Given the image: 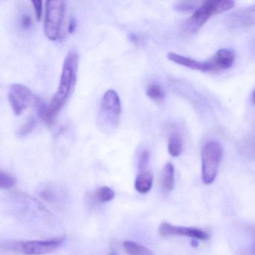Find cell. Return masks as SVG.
Returning <instances> with one entry per match:
<instances>
[{
	"label": "cell",
	"instance_id": "obj_3",
	"mask_svg": "<svg viewBox=\"0 0 255 255\" xmlns=\"http://www.w3.org/2000/svg\"><path fill=\"white\" fill-rule=\"evenodd\" d=\"M235 2L232 0H208L202 2L195 10L186 23V29L195 33L207 23L210 17L229 11L234 8Z\"/></svg>",
	"mask_w": 255,
	"mask_h": 255
},
{
	"label": "cell",
	"instance_id": "obj_6",
	"mask_svg": "<svg viewBox=\"0 0 255 255\" xmlns=\"http://www.w3.org/2000/svg\"><path fill=\"white\" fill-rule=\"evenodd\" d=\"M65 10V2L62 0L45 2L44 31L46 37L51 41H56L60 38Z\"/></svg>",
	"mask_w": 255,
	"mask_h": 255
},
{
	"label": "cell",
	"instance_id": "obj_28",
	"mask_svg": "<svg viewBox=\"0 0 255 255\" xmlns=\"http://www.w3.org/2000/svg\"><path fill=\"white\" fill-rule=\"evenodd\" d=\"M107 255H118L117 251H116V249H115V248H112Z\"/></svg>",
	"mask_w": 255,
	"mask_h": 255
},
{
	"label": "cell",
	"instance_id": "obj_15",
	"mask_svg": "<svg viewBox=\"0 0 255 255\" xmlns=\"http://www.w3.org/2000/svg\"><path fill=\"white\" fill-rule=\"evenodd\" d=\"M123 246L128 255H153V252L145 246L130 240L124 242Z\"/></svg>",
	"mask_w": 255,
	"mask_h": 255
},
{
	"label": "cell",
	"instance_id": "obj_27",
	"mask_svg": "<svg viewBox=\"0 0 255 255\" xmlns=\"http://www.w3.org/2000/svg\"><path fill=\"white\" fill-rule=\"evenodd\" d=\"M251 51L255 56V38L252 41L250 44Z\"/></svg>",
	"mask_w": 255,
	"mask_h": 255
},
{
	"label": "cell",
	"instance_id": "obj_2",
	"mask_svg": "<svg viewBox=\"0 0 255 255\" xmlns=\"http://www.w3.org/2000/svg\"><path fill=\"white\" fill-rule=\"evenodd\" d=\"M65 240V237H59L47 240L9 241L2 243V247L6 251L23 255H44L57 250Z\"/></svg>",
	"mask_w": 255,
	"mask_h": 255
},
{
	"label": "cell",
	"instance_id": "obj_1",
	"mask_svg": "<svg viewBox=\"0 0 255 255\" xmlns=\"http://www.w3.org/2000/svg\"><path fill=\"white\" fill-rule=\"evenodd\" d=\"M79 60L80 56L75 50H70L65 56L59 88L48 105L49 115L52 120L72 95L77 80Z\"/></svg>",
	"mask_w": 255,
	"mask_h": 255
},
{
	"label": "cell",
	"instance_id": "obj_11",
	"mask_svg": "<svg viewBox=\"0 0 255 255\" xmlns=\"http://www.w3.org/2000/svg\"><path fill=\"white\" fill-rule=\"evenodd\" d=\"M209 60L211 62L213 72L223 71V70L228 69L234 65L235 54L229 49H220Z\"/></svg>",
	"mask_w": 255,
	"mask_h": 255
},
{
	"label": "cell",
	"instance_id": "obj_25",
	"mask_svg": "<svg viewBox=\"0 0 255 255\" xmlns=\"http://www.w3.org/2000/svg\"><path fill=\"white\" fill-rule=\"evenodd\" d=\"M33 5L34 11H35V18L38 21H40L42 17L43 2L41 0H33L32 1Z\"/></svg>",
	"mask_w": 255,
	"mask_h": 255
},
{
	"label": "cell",
	"instance_id": "obj_7",
	"mask_svg": "<svg viewBox=\"0 0 255 255\" xmlns=\"http://www.w3.org/2000/svg\"><path fill=\"white\" fill-rule=\"evenodd\" d=\"M36 97L27 86L20 83H14L10 86L8 93V102L15 116H19L32 103H35Z\"/></svg>",
	"mask_w": 255,
	"mask_h": 255
},
{
	"label": "cell",
	"instance_id": "obj_4",
	"mask_svg": "<svg viewBox=\"0 0 255 255\" xmlns=\"http://www.w3.org/2000/svg\"><path fill=\"white\" fill-rule=\"evenodd\" d=\"M223 147L216 141H207L201 150V178L206 185L212 184L217 177Z\"/></svg>",
	"mask_w": 255,
	"mask_h": 255
},
{
	"label": "cell",
	"instance_id": "obj_8",
	"mask_svg": "<svg viewBox=\"0 0 255 255\" xmlns=\"http://www.w3.org/2000/svg\"><path fill=\"white\" fill-rule=\"evenodd\" d=\"M159 234L163 237H186L201 241H206L209 239L208 234L202 230L171 225L165 222L159 225Z\"/></svg>",
	"mask_w": 255,
	"mask_h": 255
},
{
	"label": "cell",
	"instance_id": "obj_13",
	"mask_svg": "<svg viewBox=\"0 0 255 255\" xmlns=\"http://www.w3.org/2000/svg\"><path fill=\"white\" fill-rule=\"evenodd\" d=\"M153 183V176L152 173L149 171H139L135 178V190L140 194H146L151 189Z\"/></svg>",
	"mask_w": 255,
	"mask_h": 255
},
{
	"label": "cell",
	"instance_id": "obj_24",
	"mask_svg": "<svg viewBox=\"0 0 255 255\" xmlns=\"http://www.w3.org/2000/svg\"><path fill=\"white\" fill-rule=\"evenodd\" d=\"M20 25L23 30H29L33 26L32 17L28 13H23L20 16Z\"/></svg>",
	"mask_w": 255,
	"mask_h": 255
},
{
	"label": "cell",
	"instance_id": "obj_20",
	"mask_svg": "<svg viewBox=\"0 0 255 255\" xmlns=\"http://www.w3.org/2000/svg\"><path fill=\"white\" fill-rule=\"evenodd\" d=\"M240 150L246 156L255 158V135L248 138L243 144H241Z\"/></svg>",
	"mask_w": 255,
	"mask_h": 255
},
{
	"label": "cell",
	"instance_id": "obj_29",
	"mask_svg": "<svg viewBox=\"0 0 255 255\" xmlns=\"http://www.w3.org/2000/svg\"><path fill=\"white\" fill-rule=\"evenodd\" d=\"M252 103H253V104H255V89L254 90L253 93H252Z\"/></svg>",
	"mask_w": 255,
	"mask_h": 255
},
{
	"label": "cell",
	"instance_id": "obj_18",
	"mask_svg": "<svg viewBox=\"0 0 255 255\" xmlns=\"http://www.w3.org/2000/svg\"><path fill=\"white\" fill-rule=\"evenodd\" d=\"M146 94L148 98L156 102L162 101L165 98V92L163 89L162 86L156 83H150L146 89Z\"/></svg>",
	"mask_w": 255,
	"mask_h": 255
},
{
	"label": "cell",
	"instance_id": "obj_19",
	"mask_svg": "<svg viewBox=\"0 0 255 255\" xmlns=\"http://www.w3.org/2000/svg\"><path fill=\"white\" fill-rule=\"evenodd\" d=\"M17 184L15 177L8 173L0 171V188L2 189H13Z\"/></svg>",
	"mask_w": 255,
	"mask_h": 255
},
{
	"label": "cell",
	"instance_id": "obj_26",
	"mask_svg": "<svg viewBox=\"0 0 255 255\" xmlns=\"http://www.w3.org/2000/svg\"><path fill=\"white\" fill-rule=\"evenodd\" d=\"M76 26H77V23H76L74 18H71L69 22V25H68V32L70 33H73L75 30Z\"/></svg>",
	"mask_w": 255,
	"mask_h": 255
},
{
	"label": "cell",
	"instance_id": "obj_9",
	"mask_svg": "<svg viewBox=\"0 0 255 255\" xmlns=\"http://www.w3.org/2000/svg\"><path fill=\"white\" fill-rule=\"evenodd\" d=\"M167 58L168 60L174 62V63L186 67V68L194 70V71H201L204 73L213 72V66H212L210 60L201 62V61L195 60L192 58L181 56V55L175 53H168Z\"/></svg>",
	"mask_w": 255,
	"mask_h": 255
},
{
	"label": "cell",
	"instance_id": "obj_23",
	"mask_svg": "<svg viewBox=\"0 0 255 255\" xmlns=\"http://www.w3.org/2000/svg\"><path fill=\"white\" fill-rule=\"evenodd\" d=\"M150 153L147 150H143L138 156V168L139 171H145L148 165Z\"/></svg>",
	"mask_w": 255,
	"mask_h": 255
},
{
	"label": "cell",
	"instance_id": "obj_21",
	"mask_svg": "<svg viewBox=\"0 0 255 255\" xmlns=\"http://www.w3.org/2000/svg\"><path fill=\"white\" fill-rule=\"evenodd\" d=\"M37 122L35 119H30L27 121L24 125H22L17 132V135L19 137H25L29 135L36 127Z\"/></svg>",
	"mask_w": 255,
	"mask_h": 255
},
{
	"label": "cell",
	"instance_id": "obj_17",
	"mask_svg": "<svg viewBox=\"0 0 255 255\" xmlns=\"http://www.w3.org/2000/svg\"><path fill=\"white\" fill-rule=\"evenodd\" d=\"M95 198L100 203H107L114 199L116 196L114 190L109 186H101L95 192Z\"/></svg>",
	"mask_w": 255,
	"mask_h": 255
},
{
	"label": "cell",
	"instance_id": "obj_5",
	"mask_svg": "<svg viewBox=\"0 0 255 255\" xmlns=\"http://www.w3.org/2000/svg\"><path fill=\"white\" fill-rule=\"evenodd\" d=\"M122 114V102L119 94L109 89L104 94L100 106L99 122L107 130L117 128Z\"/></svg>",
	"mask_w": 255,
	"mask_h": 255
},
{
	"label": "cell",
	"instance_id": "obj_14",
	"mask_svg": "<svg viewBox=\"0 0 255 255\" xmlns=\"http://www.w3.org/2000/svg\"><path fill=\"white\" fill-rule=\"evenodd\" d=\"M175 171L171 162H167L162 169L161 174V186L165 192H171L175 184Z\"/></svg>",
	"mask_w": 255,
	"mask_h": 255
},
{
	"label": "cell",
	"instance_id": "obj_22",
	"mask_svg": "<svg viewBox=\"0 0 255 255\" xmlns=\"http://www.w3.org/2000/svg\"><path fill=\"white\" fill-rule=\"evenodd\" d=\"M174 9L180 12H190L194 11L198 8L197 2H178L174 5Z\"/></svg>",
	"mask_w": 255,
	"mask_h": 255
},
{
	"label": "cell",
	"instance_id": "obj_16",
	"mask_svg": "<svg viewBox=\"0 0 255 255\" xmlns=\"http://www.w3.org/2000/svg\"><path fill=\"white\" fill-rule=\"evenodd\" d=\"M168 150L173 157H177L183 150V141L178 132H174L170 135L168 141Z\"/></svg>",
	"mask_w": 255,
	"mask_h": 255
},
{
	"label": "cell",
	"instance_id": "obj_10",
	"mask_svg": "<svg viewBox=\"0 0 255 255\" xmlns=\"http://www.w3.org/2000/svg\"><path fill=\"white\" fill-rule=\"evenodd\" d=\"M38 195L41 199L53 205L61 206L66 201V192L62 188L53 185L42 186L38 191Z\"/></svg>",
	"mask_w": 255,
	"mask_h": 255
},
{
	"label": "cell",
	"instance_id": "obj_12",
	"mask_svg": "<svg viewBox=\"0 0 255 255\" xmlns=\"http://www.w3.org/2000/svg\"><path fill=\"white\" fill-rule=\"evenodd\" d=\"M231 25L239 28L255 26V4L233 14L231 17Z\"/></svg>",
	"mask_w": 255,
	"mask_h": 255
}]
</instances>
